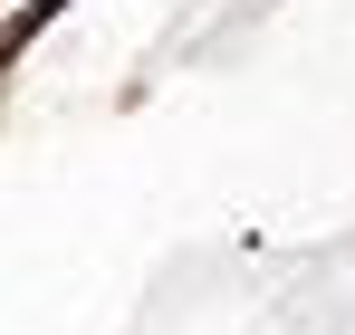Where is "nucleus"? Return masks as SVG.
Returning a JSON list of instances; mask_svg holds the SVG:
<instances>
[{
    "instance_id": "f257e3e1",
    "label": "nucleus",
    "mask_w": 355,
    "mask_h": 335,
    "mask_svg": "<svg viewBox=\"0 0 355 335\" xmlns=\"http://www.w3.org/2000/svg\"><path fill=\"white\" fill-rule=\"evenodd\" d=\"M58 10H67V0H29V10H19V19L0 29V57H19L29 39H39V29H49V19H58Z\"/></svg>"
}]
</instances>
